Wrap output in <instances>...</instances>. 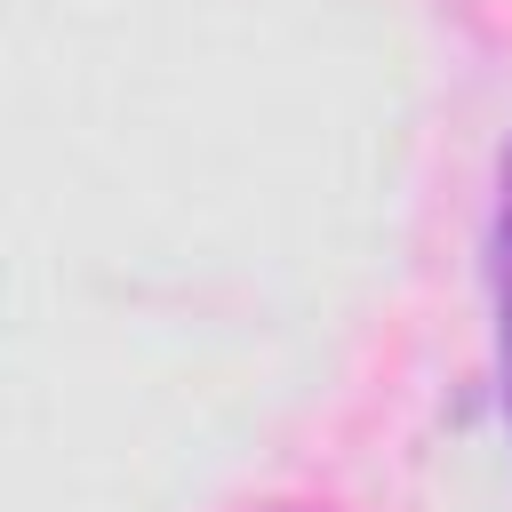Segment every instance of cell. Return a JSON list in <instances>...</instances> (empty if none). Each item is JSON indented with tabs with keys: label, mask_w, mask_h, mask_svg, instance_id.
<instances>
[{
	"label": "cell",
	"mask_w": 512,
	"mask_h": 512,
	"mask_svg": "<svg viewBox=\"0 0 512 512\" xmlns=\"http://www.w3.org/2000/svg\"><path fill=\"white\" fill-rule=\"evenodd\" d=\"M504 416H512V312H504Z\"/></svg>",
	"instance_id": "cell-1"
},
{
	"label": "cell",
	"mask_w": 512,
	"mask_h": 512,
	"mask_svg": "<svg viewBox=\"0 0 512 512\" xmlns=\"http://www.w3.org/2000/svg\"><path fill=\"white\" fill-rule=\"evenodd\" d=\"M504 256H512V152H504Z\"/></svg>",
	"instance_id": "cell-2"
},
{
	"label": "cell",
	"mask_w": 512,
	"mask_h": 512,
	"mask_svg": "<svg viewBox=\"0 0 512 512\" xmlns=\"http://www.w3.org/2000/svg\"><path fill=\"white\" fill-rule=\"evenodd\" d=\"M280 512H312V504H280Z\"/></svg>",
	"instance_id": "cell-3"
}]
</instances>
